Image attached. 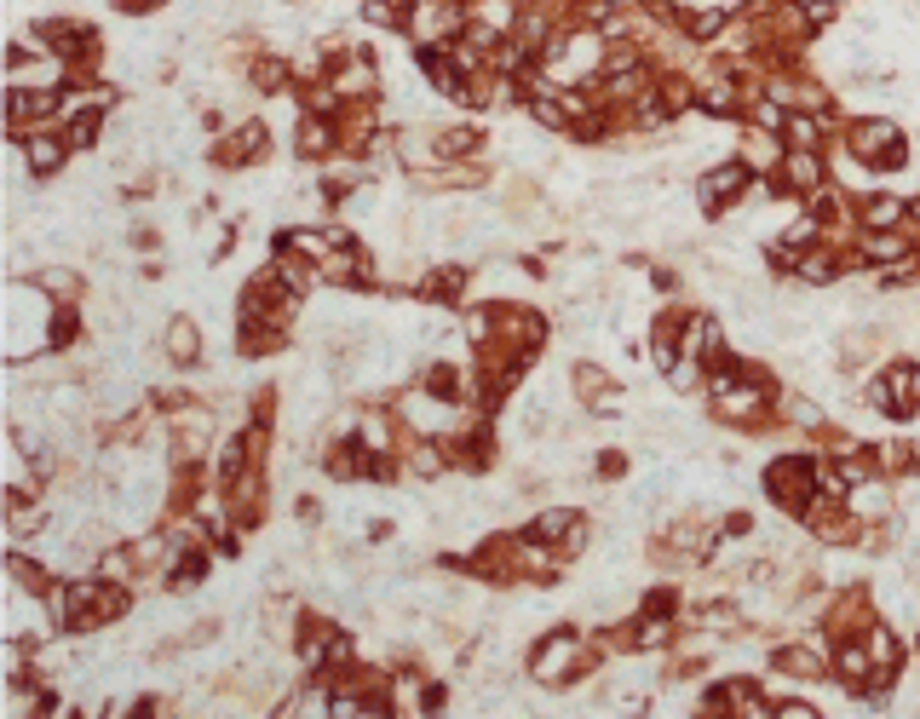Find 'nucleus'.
<instances>
[{
	"label": "nucleus",
	"mask_w": 920,
	"mask_h": 719,
	"mask_svg": "<svg viewBox=\"0 0 920 719\" xmlns=\"http://www.w3.org/2000/svg\"><path fill=\"white\" fill-rule=\"evenodd\" d=\"M851 156L874 167H903V139L892 121H857L851 127Z\"/></svg>",
	"instance_id": "obj_1"
},
{
	"label": "nucleus",
	"mask_w": 920,
	"mask_h": 719,
	"mask_svg": "<svg viewBox=\"0 0 920 719\" xmlns=\"http://www.w3.org/2000/svg\"><path fill=\"white\" fill-rule=\"evenodd\" d=\"M575 668H581V645H575L570 633L541 639V645H535V662H529V673H535L541 685H558V679H570Z\"/></svg>",
	"instance_id": "obj_2"
},
{
	"label": "nucleus",
	"mask_w": 920,
	"mask_h": 719,
	"mask_svg": "<svg viewBox=\"0 0 920 719\" xmlns=\"http://www.w3.org/2000/svg\"><path fill=\"white\" fill-rule=\"evenodd\" d=\"M811 489H817L811 461H777V466H771V495H777L782 507H805Z\"/></svg>",
	"instance_id": "obj_3"
},
{
	"label": "nucleus",
	"mask_w": 920,
	"mask_h": 719,
	"mask_svg": "<svg viewBox=\"0 0 920 719\" xmlns=\"http://www.w3.org/2000/svg\"><path fill=\"white\" fill-rule=\"evenodd\" d=\"M23 162H29V173H52V167L64 162V144L46 139V133H35V139L23 144Z\"/></svg>",
	"instance_id": "obj_4"
},
{
	"label": "nucleus",
	"mask_w": 920,
	"mask_h": 719,
	"mask_svg": "<svg viewBox=\"0 0 920 719\" xmlns=\"http://www.w3.org/2000/svg\"><path fill=\"white\" fill-rule=\"evenodd\" d=\"M788 179H794L800 190H817V179H823V173H817V156H811V150H788Z\"/></svg>",
	"instance_id": "obj_5"
},
{
	"label": "nucleus",
	"mask_w": 920,
	"mask_h": 719,
	"mask_svg": "<svg viewBox=\"0 0 920 719\" xmlns=\"http://www.w3.org/2000/svg\"><path fill=\"white\" fill-rule=\"evenodd\" d=\"M742 185H748V173H742V167H719V173H708V179H702V196H708V202H719L725 190H742Z\"/></svg>",
	"instance_id": "obj_6"
},
{
	"label": "nucleus",
	"mask_w": 920,
	"mask_h": 719,
	"mask_svg": "<svg viewBox=\"0 0 920 719\" xmlns=\"http://www.w3.org/2000/svg\"><path fill=\"white\" fill-rule=\"evenodd\" d=\"M196 346H202V340H196V323H184V317H179V323L167 328V357H179V363H184V357H196Z\"/></svg>",
	"instance_id": "obj_7"
},
{
	"label": "nucleus",
	"mask_w": 920,
	"mask_h": 719,
	"mask_svg": "<svg viewBox=\"0 0 920 719\" xmlns=\"http://www.w3.org/2000/svg\"><path fill=\"white\" fill-rule=\"evenodd\" d=\"M788 133H794V144H800V150H811V144H817V133H823V121L794 116V121H788Z\"/></svg>",
	"instance_id": "obj_8"
},
{
	"label": "nucleus",
	"mask_w": 920,
	"mask_h": 719,
	"mask_svg": "<svg viewBox=\"0 0 920 719\" xmlns=\"http://www.w3.org/2000/svg\"><path fill=\"white\" fill-rule=\"evenodd\" d=\"M800 277H805V282H828V277H834V259H828V254L800 259Z\"/></svg>",
	"instance_id": "obj_9"
},
{
	"label": "nucleus",
	"mask_w": 920,
	"mask_h": 719,
	"mask_svg": "<svg viewBox=\"0 0 920 719\" xmlns=\"http://www.w3.org/2000/svg\"><path fill=\"white\" fill-rule=\"evenodd\" d=\"M897 219H903V202H892V196L886 202H869V225H897Z\"/></svg>",
	"instance_id": "obj_10"
},
{
	"label": "nucleus",
	"mask_w": 920,
	"mask_h": 719,
	"mask_svg": "<svg viewBox=\"0 0 920 719\" xmlns=\"http://www.w3.org/2000/svg\"><path fill=\"white\" fill-rule=\"evenodd\" d=\"M748 156H754V167H771L777 162V144L765 139V133H754V139H748Z\"/></svg>",
	"instance_id": "obj_11"
},
{
	"label": "nucleus",
	"mask_w": 920,
	"mask_h": 719,
	"mask_svg": "<svg viewBox=\"0 0 920 719\" xmlns=\"http://www.w3.org/2000/svg\"><path fill=\"white\" fill-rule=\"evenodd\" d=\"M299 144H305L311 156H322V150H328V133H322V121H305V133H299Z\"/></svg>",
	"instance_id": "obj_12"
},
{
	"label": "nucleus",
	"mask_w": 920,
	"mask_h": 719,
	"mask_svg": "<svg viewBox=\"0 0 920 719\" xmlns=\"http://www.w3.org/2000/svg\"><path fill=\"white\" fill-rule=\"evenodd\" d=\"M46 294L69 300V294H75V277H69V271H46Z\"/></svg>",
	"instance_id": "obj_13"
},
{
	"label": "nucleus",
	"mask_w": 920,
	"mask_h": 719,
	"mask_svg": "<svg viewBox=\"0 0 920 719\" xmlns=\"http://www.w3.org/2000/svg\"><path fill=\"white\" fill-rule=\"evenodd\" d=\"M667 639V622L656 616V622H639V645H662Z\"/></svg>",
	"instance_id": "obj_14"
},
{
	"label": "nucleus",
	"mask_w": 920,
	"mask_h": 719,
	"mask_svg": "<svg viewBox=\"0 0 920 719\" xmlns=\"http://www.w3.org/2000/svg\"><path fill=\"white\" fill-rule=\"evenodd\" d=\"M754 121H759V127H777V121H782V116H777V104H759Z\"/></svg>",
	"instance_id": "obj_15"
},
{
	"label": "nucleus",
	"mask_w": 920,
	"mask_h": 719,
	"mask_svg": "<svg viewBox=\"0 0 920 719\" xmlns=\"http://www.w3.org/2000/svg\"><path fill=\"white\" fill-rule=\"evenodd\" d=\"M673 386H696V369L690 363H673Z\"/></svg>",
	"instance_id": "obj_16"
}]
</instances>
